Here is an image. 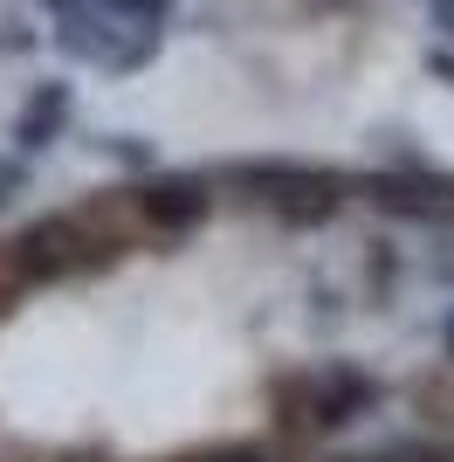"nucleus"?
Masks as SVG:
<instances>
[{"mask_svg":"<svg viewBox=\"0 0 454 462\" xmlns=\"http://www.w3.org/2000/svg\"><path fill=\"white\" fill-rule=\"evenodd\" d=\"M440 346H448V359H454V310L440 318Z\"/></svg>","mask_w":454,"mask_h":462,"instance_id":"dca6fc26","label":"nucleus"},{"mask_svg":"<svg viewBox=\"0 0 454 462\" xmlns=\"http://www.w3.org/2000/svg\"><path fill=\"white\" fill-rule=\"evenodd\" d=\"M338 462H365V456H338Z\"/></svg>","mask_w":454,"mask_h":462,"instance_id":"f3484780","label":"nucleus"},{"mask_svg":"<svg viewBox=\"0 0 454 462\" xmlns=\"http://www.w3.org/2000/svg\"><path fill=\"white\" fill-rule=\"evenodd\" d=\"M221 180L241 200H255V208H268L276 221H289V228H317V221H331V214L344 208V180L323 173V166H303V159H227Z\"/></svg>","mask_w":454,"mask_h":462,"instance_id":"f257e3e1","label":"nucleus"},{"mask_svg":"<svg viewBox=\"0 0 454 462\" xmlns=\"http://www.w3.org/2000/svg\"><path fill=\"white\" fill-rule=\"evenodd\" d=\"M117 21H132V28H159L166 35V21H172V0H104Z\"/></svg>","mask_w":454,"mask_h":462,"instance_id":"6e6552de","label":"nucleus"},{"mask_svg":"<svg viewBox=\"0 0 454 462\" xmlns=\"http://www.w3.org/2000/svg\"><path fill=\"white\" fill-rule=\"evenodd\" d=\"M434 28H440V35H454V0H434Z\"/></svg>","mask_w":454,"mask_h":462,"instance_id":"2eb2a0df","label":"nucleus"},{"mask_svg":"<svg viewBox=\"0 0 454 462\" xmlns=\"http://www.w3.org/2000/svg\"><path fill=\"white\" fill-rule=\"evenodd\" d=\"M207 462H268V448H255V442H241V448H213Z\"/></svg>","mask_w":454,"mask_h":462,"instance_id":"9b49d317","label":"nucleus"},{"mask_svg":"<svg viewBox=\"0 0 454 462\" xmlns=\"http://www.w3.org/2000/svg\"><path fill=\"white\" fill-rule=\"evenodd\" d=\"M283 393H296V414L303 428H317V435H338V428L365 421L378 407V380L365 366H323V373H303L296 386H283Z\"/></svg>","mask_w":454,"mask_h":462,"instance_id":"20e7f679","label":"nucleus"},{"mask_svg":"<svg viewBox=\"0 0 454 462\" xmlns=\"http://www.w3.org/2000/svg\"><path fill=\"white\" fill-rule=\"evenodd\" d=\"M104 152H111V159H124V166H145V145H138V138H111Z\"/></svg>","mask_w":454,"mask_h":462,"instance_id":"ddd939ff","label":"nucleus"},{"mask_svg":"<svg viewBox=\"0 0 454 462\" xmlns=\"http://www.w3.org/2000/svg\"><path fill=\"white\" fill-rule=\"evenodd\" d=\"M365 462H454V456L434 448V442H386L378 456H365Z\"/></svg>","mask_w":454,"mask_h":462,"instance_id":"1a4fd4ad","label":"nucleus"},{"mask_svg":"<svg viewBox=\"0 0 454 462\" xmlns=\"http://www.w3.org/2000/svg\"><path fill=\"white\" fill-rule=\"evenodd\" d=\"M111 255H117V235H96L83 214H49L35 228H21L7 270H14L21 283H56V276L96 270V263H111Z\"/></svg>","mask_w":454,"mask_h":462,"instance_id":"7ed1b4c3","label":"nucleus"},{"mask_svg":"<svg viewBox=\"0 0 454 462\" xmlns=\"http://www.w3.org/2000/svg\"><path fill=\"white\" fill-rule=\"evenodd\" d=\"M49 7H62V0H49Z\"/></svg>","mask_w":454,"mask_h":462,"instance_id":"a211bd4d","label":"nucleus"},{"mask_svg":"<svg viewBox=\"0 0 454 462\" xmlns=\"http://www.w3.org/2000/svg\"><path fill=\"white\" fill-rule=\"evenodd\" d=\"M21 187H28V166H0V208H7Z\"/></svg>","mask_w":454,"mask_h":462,"instance_id":"f8f14e48","label":"nucleus"},{"mask_svg":"<svg viewBox=\"0 0 454 462\" xmlns=\"http://www.w3.org/2000/svg\"><path fill=\"white\" fill-rule=\"evenodd\" d=\"M427 69H434L440 83H454V49H434V56H427Z\"/></svg>","mask_w":454,"mask_h":462,"instance_id":"4468645a","label":"nucleus"},{"mask_svg":"<svg viewBox=\"0 0 454 462\" xmlns=\"http://www.w3.org/2000/svg\"><path fill=\"white\" fill-rule=\"evenodd\" d=\"M359 193L372 208L399 214V221H448L454 214V180L434 166H386V173H365Z\"/></svg>","mask_w":454,"mask_h":462,"instance_id":"39448f33","label":"nucleus"},{"mask_svg":"<svg viewBox=\"0 0 454 462\" xmlns=\"http://www.w3.org/2000/svg\"><path fill=\"white\" fill-rule=\"evenodd\" d=\"M69 117H76L69 83H35V90L21 97V111H14V145L21 152H49V145L69 132Z\"/></svg>","mask_w":454,"mask_h":462,"instance_id":"0eeeda50","label":"nucleus"},{"mask_svg":"<svg viewBox=\"0 0 454 462\" xmlns=\"http://www.w3.org/2000/svg\"><path fill=\"white\" fill-rule=\"evenodd\" d=\"M56 49L96 69H145L159 56V28H132L117 21L104 0H62L56 7Z\"/></svg>","mask_w":454,"mask_h":462,"instance_id":"f03ea898","label":"nucleus"},{"mask_svg":"<svg viewBox=\"0 0 454 462\" xmlns=\"http://www.w3.org/2000/svg\"><path fill=\"white\" fill-rule=\"evenodd\" d=\"M28 49H35V35H28L21 21H7V28H0V56H28Z\"/></svg>","mask_w":454,"mask_h":462,"instance_id":"9d476101","label":"nucleus"},{"mask_svg":"<svg viewBox=\"0 0 454 462\" xmlns=\"http://www.w3.org/2000/svg\"><path fill=\"white\" fill-rule=\"evenodd\" d=\"M132 208H138V221H145V228L186 235V228H200V221H207L213 187H207L200 173H151L145 187L132 193Z\"/></svg>","mask_w":454,"mask_h":462,"instance_id":"423d86ee","label":"nucleus"}]
</instances>
